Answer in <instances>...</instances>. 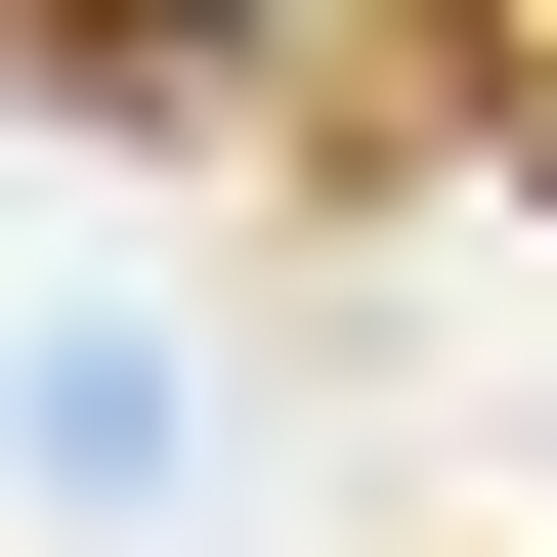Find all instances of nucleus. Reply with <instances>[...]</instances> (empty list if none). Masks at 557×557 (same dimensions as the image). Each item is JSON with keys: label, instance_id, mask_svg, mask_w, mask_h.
Wrapping results in <instances>:
<instances>
[{"label": "nucleus", "instance_id": "f257e3e1", "mask_svg": "<svg viewBox=\"0 0 557 557\" xmlns=\"http://www.w3.org/2000/svg\"><path fill=\"white\" fill-rule=\"evenodd\" d=\"M300 172H515L557 214V0H300Z\"/></svg>", "mask_w": 557, "mask_h": 557}]
</instances>
